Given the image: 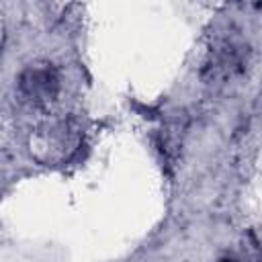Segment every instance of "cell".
<instances>
[{
	"label": "cell",
	"instance_id": "1",
	"mask_svg": "<svg viewBox=\"0 0 262 262\" xmlns=\"http://www.w3.org/2000/svg\"><path fill=\"white\" fill-rule=\"evenodd\" d=\"M18 90L35 104L49 102L59 92V78L49 66H31L20 74Z\"/></svg>",
	"mask_w": 262,
	"mask_h": 262
},
{
	"label": "cell",
	"instance_id": "2",
	"mask_svg": "<svg viewBox=\"0 0 262 262\" xmlns=\"http://www.w3.org/2000/svg\"><path fill=\"white\" fill-rule=\"evenodd\" d=\"M31 149L33 154L41 160V162H57L61 158L68 156V151L72 149V133L66 127H47L41 129L35 139L31 141Z\"/></svg>",
	"mask_w": 262,
	"mask_h": 262
},
{
	"label": "cell",
	"instance_id": "3",
	"mask_svg": "<svg viewBox=\"0 0 262 262\" xmlns=\"http://www.w3.org/2000/svg\"><path fill=\"white\" fill-rule=\"evenodd\" d=\"M219 262H237V260H233V258H221Z\"/></svg>",
	"mask_w": 262,
	"mask_h": 262
}]
</instances>
